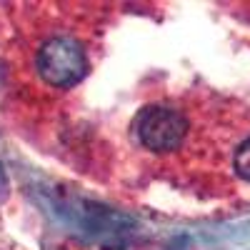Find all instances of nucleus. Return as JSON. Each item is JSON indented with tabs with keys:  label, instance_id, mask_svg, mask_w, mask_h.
Segmentation results:
<instances>
[{
	"label": "nucleus",
	"instance_id": "f257e3e1",
	"mask_svg": "<svg viewBox=\"0 0 250 250\" xmlns=\"http://www.w3.org/2000/svg\"><path fill=\"white\" fill-rule=\"evenodd\" d=\"M38 70L53 88H73L88 73L83 48L70 38H50L38 53Z\"/></svg>",
	"mask_w": 250,
	"mask_h": 250
},
{
	"label": "nucleus",
	"instance_id": "f03ea898",
	"mask_svg": "<svg viewBox=\"0 0 250 250\" xmlns=\"http://www.w3.org/2000/svg\"><path fill=\"white\" fill-rule=\"evenodd\" d=\"M138 138L148 150L153 153H173L178 150L185 135H188V120L183 113L165 108V105H153L145 108L138 118Z\"/></svg>",
	"mask_w": 250,
	"mask_h": 250
},
{
	"label": "nucleus",
	"instance_id": "7ed1b4c3",
	"mask_svg": "<svg viewBox=\"0 0 250 250\" xmlns=\"http://www.w3.org/2000/svg\"><path fill=\"white\" fill-rule=\"evenodd\" d=\"M235 170L240 178L250 180V140H245L235 150Z\"/></svg>",
	"mask_w": 250,
	"mask_h": 250
},
{
	"label": "nucleus",
	"instance_id": "20e7f679",
	"mask_svg": "<svg viewBox=\"0 0 250 250\" xmlns=\"http://www.w3.org/2000/svg\"><path fill=\"white\" fill-rule=\"evenodd\" d=\"M5 188H8V180H5V168H3V163H0V200L5 198Z\"/></svg>",
	"mask_w": 250,
	"mask_h": 250
}]
</instances>
